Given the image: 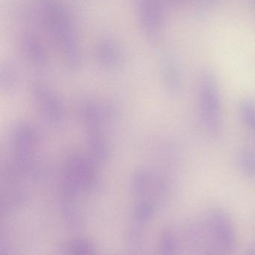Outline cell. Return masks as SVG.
I'll list each match as a JSON object with an SVG mask.
<instances>
[{"label": "cell", "instance_id": "cell-5", "mask_svg": "<svg viewBox=\"0 0 255 255\" xmlns=\"http://www.w3.org/2000/svg\"><path fill=\"white\" fill-rule=\"evenodd\" d=\"M89 146L93 156L97 161L104 162L108 157V148L106 139L100 136L97 130H91L89 139Z\"/></svg>", "mask_w": 255, "mask_h": 255}, {"label": "cell", "instance_id": "cell-7", "mask_svg": "<svg viewBox=\"0 0 255 255\" xmlns=\"http://www.w3.org/2000/svg\"><path fill=\"white\" fill-rule=\"evenodd\" d=\"M239 108L244 124L255 132V103L250 99H244L240 103Z\"/></svg>", "mask_w": 255, "mask_h": 255}, {"label": "cell", "instance_id": "cell-9", "mask_svg": "<svg viewBox=\"0 0 255 255\" xmlns=\"http://www.w3.org/2000/svg\"><path fill=\"white\" fill-rule=\"evenodd\" d=\"M70 255H94V248L87 240H77L70 246Z\"/></svg>", "mask_w": 255, "mask_h": 255}, {"label": "cell", "instance_id": "cell-11", "mask_svg": "<svg viewBox=\"0 0 255 255\" xmlns=\"http://www.w3.org/2000/svg\"><path fill=\"white\" fill-rule=\"evenodd\" d=\"M206 255H218V254H217L215 251H214V250H208V251L207 252Z\"/></svg>", "mask_w": 255, "mask_h": 255}, {"label": "cell", "instance_id": "cell-4", "mask_svg": "<svg viewBox=\"0 0 255 255\" xmlns=\"http://www.w3.org/2000/svg\"><path fill=\"white\" fill-rule=\"evenodd\" d=\"M165 86L172 96L178 95L182 89L183 80L179 66L173 59L167 60L163 67Z\"/></svg>", "mask_w": 255, "mask_h": 255}, {"label": "cell", "instance_id": "cell-8", "mask_svg": "<svg viewBox=\"0 0 255 255\" xmlns=\"http://www.w3.org/2000/svg\"><path fill=\"white\" fill-rule=\"evenodd\" d=\"M160 254L161 255H177L176 238L172 231L165 229L161 234L160 242Z\"/></svg>", "mask_w": 255, "mask_h": 255}, {"label": "cell", "instance_id": "cell-10", "mask_svg": "<svg viewBox=\"0 0 255 255\" xmlns=\"http://www.w3.org/2000/svg\"><path fill=\"white\" fill-rule=\"evenodd\" d=\"M154 206L148 202H142L136 211V217L141 221H147L154 215Z\"/></svg>", "mask_w": 255, "mask_h": 255}, {"label": "cell", "instance_id": "cell-6", "mask_svg": "<svg viewBox=\"0 0 255 255\" xmlns=\"http://www.w3.org/2000/svg\"><path fill=\"white\" fill-rule=\"evenodd\" d=\"M238 162L244 175L255 178V151L249 148L243 149L238 154Z\"/></svg>", "mask_w": 255, "mask_h": 255}, {"label": "cell", "instance_id": "cell-2", "mask_svg": "<svg viewBox=\"0 0 255 255\" xmlns=\"http://www.w3.org/2000/svg\"><path fill=\"white\" fill-rule=\"evenodd\" d=\"M208 223L219 248L226 254H233L238 242L235 225L229 213L223 208H214L208 213Z\"/></svg>", "mask_w": 255, "mask_h": 255}, {"label": "cell", "instance_id": "cell-3", "mask_svg": "<svg viewBox=\"0 0 255 255\" xmlns=\"http://www.w3.org/2000/svg\"><path fill=\"white\" fill-rule=\"evenodd\" d=\"M33 94L46 121L52 124L61 122L64 114L62 105L52 91L43 85L36 84L33 88Z\"/></svg>", "mask_w": 255, "mask_h": 255}, {"label": "cell", "instance_id": "cell-1", "mask_svg": "<svg viewBox=\"0 0 255 255\" xmlns=\"http://www.w3.org/2000/svg\"><path fill=\"white\" fill-rule=\"evenodd\" d=\"M198 103L204 128L211 137H220L223 130L221 96L217 76L211 69L201 75Z\"/></svg>", "mask_w": 255, "mask_h": 255}]
</instances>
